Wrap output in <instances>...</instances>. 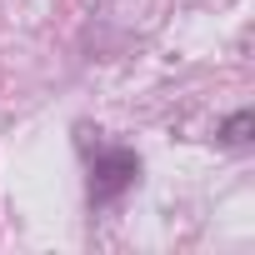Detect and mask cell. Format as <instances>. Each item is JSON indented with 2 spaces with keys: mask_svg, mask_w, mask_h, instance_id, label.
I'll return each mask as SVG.
<instances>
[{
  "mask_svg": "<svg viewBox=\"0 0 255 255\" xmlns=\"http://www.w3.org/2000/svg\"><path fill=\"white\" fill-rule=\"evenodd\" d=\"M140 175V155L135 150H120V145H100L90 155V200L110 205L120 190H130Z\"/></svg>",
  "mask_w": 255,
  "mask_h": 255,
  "instance_id": "1",
  "label": "cell"
},
{
  "mask_svg": "<svg viewBox=\"0 0 255 255\" xmlns=\"http://www.w3.org/2000/svg\"><path fill=\"white\" fill-rule=\"evenodd\" d=\"M250 130H255V115H250V110H235V115L220 125V140H225V145H250Z\"/></svg>",
  "mask_w": 255,
  "mask_h": 255,
  "instance_id": "2",
  "label": "cell"
}]
</instances>
